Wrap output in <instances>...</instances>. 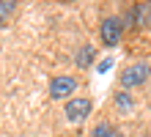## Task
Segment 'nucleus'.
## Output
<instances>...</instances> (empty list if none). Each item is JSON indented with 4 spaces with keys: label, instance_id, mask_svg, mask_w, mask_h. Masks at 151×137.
Instances as JSON below:
<instances>
[{
    "label": "nucleus",
    "instance_id": "f257e3e1",
    "mask_svg": "<svg viewBox=\"0 0 151 137\" xmlns=\"http://www.w3.org/2000/svg\"><path fill=\"white\" fill-rule=\"evenodd\" d=\"M146 80H148V66H146V63H135V66L124 69L121 85L124 88H137V85H143Z\"/></svg>",
    "mask_w": 151,
    "mask_h": 137
},
{
    "label": "nucleus",
    "instance_id": "f03ea898",
    "mask_svg": "<svg viewBox=\"0 0 151 137\" xmlns=\"http://www.w3.org/2000/svg\"><path fill=\"white\" fill-rule=\"evenodd\" d=\"M102 41L107 44V47H115V44L121 41V33H124V25L121 19H115V16H107V19L102 22Z\"/></svg>",
    "mask_w": 151,
    "mask_h": 137
},
{
    "label": "nucleus",
    "instance_id": "7ed1b4c3",
    "mask_svg": "<svg viewBox=\"0 0 151 137\" xmlns=\"http://www.w3.org/2000/svg\"><path fill=\"white\" fill-rule=\"evenodd\" d=\"M88 115H91V99H72L66 104V118L72 123H83Z\"/></svg>",
    "mask_w": 151,
    "mask_h": 137
},
{
    "label": "nucleus",
    "instance_id": "20e7f679",
    "mask_svg": "<svg viewBox=\"0 0 151 137\" xmlns=\"http://www.w3.org/2000/svg\"><path fill=\"white\" fill-rule=\"evenodd\" d=\"M72 90H77L74 77H52L50 80V96L52 99H66V96H72Z\"/></svg>",
    "mask_w": 151,
    "mask_h": 137
},
{
    "label": "nucleus",
    "instance_id": "39448f33",
    "mask_svg": "<svg viewBox=\"0 0 151 137\" xmlns=\"http://www.w3.org/2000/svg\"><path fill=\"white\" fill-rule=\"evenodd\" d=\"M132 16H135L137 25H148L151 22V3H140L135 11H132Z\"/></svg>",
    "mask_w": 151,
    "mask_h": 137
},
{
    "label": "nucleus",
    "instance_id": "423d86ee",
    "mask_svg": "<svg viewBox=\"0 0 151 137\" xmlns=\"http://www.w3.org/2000/svg\"><path fill=\"white\" fill-rule=\"evenodd\" d=\"M93 58H96V49L91 47V44H85V47L80 49V55H77V63H80L83 69H88V66L93 63Z\"/></svg>",
    "mask_w": 151,
    "mask_h": 137
},
{
    "label": "nucleus",
    "instance_id": "0eeeda50",
    "mask_svg": "<svg viewBox=\"0 0 151 137\" xmlns=\"http://www.w3.org/2000/svg\"><path fill=\"white\" fill-rule=\"evenodd\" d=\"M91 137H121V132H118V129H113L110 123H99V126L93 129Z\"/></svg>",
    "mask_w": 151,
    "mask_h": 137
},
{
    "label": "nucleus",
    "instance_id": "6e6552de",
    "mask_svg": "<svg viewBox=\"0 0 151 137\" xmlns=\"http://www.w3.org/2000/svg\"><path fill=\"white\" fill-rule=\"evenodd\" d=\"M115 104H118L121 110H129V107H132V99H129V93H118V96H115Z\"/></svg>",
    "mask_w": 151,
    "mask_h": 137
}]
</instances>
